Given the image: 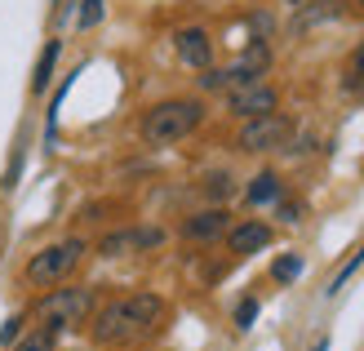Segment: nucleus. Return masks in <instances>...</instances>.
Returning a JSON list of instances; mask_svg holds the SVG:
<instances>
[{
  "mask_svg": "<svg viewBox=\"0 0 364 351\" xmlns=\"http://www.w3.org/2000/svg\"><path fill=\"white\" fill-rule=\"evenodd\" d=\"M160 316H165L160 293H129L120 303H107L94 316V325H89V334H94L98 347H129L138 338H147L160 325Z\"/></svg>",
  "mask_w": 364,
  "mask_h": 351,
  "instance_id": "f257e3e1",
  "label": "nucleus"
},
{
  "mask_svg": "<svg viewBox=\"0 0 364 351\" xmlns=\"http://www.w3.org/2000/svg\"><path fill=\"white\" fill-rule=\"evenodd\" d=\"M18 329H23V316H9L5 325H0V342H14V338H18Z\"/></svg>",
  "mask_w": 364,
  "mask_h": 351,
  "instance_id": "6ab92c4d",
  "label": "nucleus"
},
{
  "mask_svg": "<svg viewBox=\"0 0 364 351\" xmlns=\"http://www.w3.org/2000/svg\"><path fill=\"white\" fill-rule=\"evenodd\" d=\"M102 5H107V0H80V18H76L80 31H89V27L102 23Z\"/></svg>",
  "mask_w": 364,
  "mask_h": 351,
  "instance_id": "dca6fc26",
  "label": "nucleus"
},
{
  "mask_svg": "<svg viewBox=\"0 0 364 351\" xmlns=\"http://www.w3.org/2000/svg\"><path fill=\"white\" fill-rule=\"evenodd\" d=\"M280 218H284V223H298V205H294V200H284V205H280Z\"/></svg>",
  "mask_w": 364,
  "mask_h": 351,
  "instance_id": "aec40b11",
  "label": "nucleus"
},
{
  "mask_svg": "<svg viewBox=\"0 0 364 351\" xmlns=\"http://www.w3.org/2000/svg\"><path fill=\"white\" fill-rule=\"evenodd\" d=\"M200 187H205L209 200H227V196H231V174L213 169V174H205V182H200Z\"/></svg>",
  "mask_w": 364,
  "mask_h": 351,
  "instance_id": "4468645a",
  "label": "nucleus"
},
{
  "mask_svg": "<svg viewBox=\"0 0 364 351\" xmlns=\"http://www.w3.org/2000/svg\"><path fill=\"white\" fill-rule=\"evenodd\" d=\"M14 351H58V334H49V329H36V334L18 338Z\"/></svg>",
  "mask_w": 364,
  "mask_h": 351,
  "instance_id": "ddd939ff",
  "label": "nucleus"
},
{
  "mask_svg": "<svg viewBox=\"0 0 364 351\" xmlns=\"http://www.w3.org/2000/svg\"><path fill=\"white\" fill-rule=\"evenodd\" d=\"M271 276H276L280 285L298 281V276H302V258H298V253H284V258H276V267H271Z\"/></svg>",
  "mask_w": 364,
  "mask_h": 351,
  "instance_id": "2eb2a0df",
  "label": "nucleus"
},
{
  "mask_svg": "<svg viewBox=\"0 0 364 351\" xmlns=\"http://www.w3.org/2000/svg\"><path fill=\"white\" fill-rule=\"evenodd\" d=\"M173 49H178V58L187 63V67H200V71H205L209 58H213L209 31H200V27H182V31L173 36Z\"/></svg>",
  "mask_w": 364,
  "mask_h": 351,
  "instance_id": "6e6552de",
  "label": "nucleus"
},
{
  "mask_svg": "<svg viewBox=\"0 0 364 351\" xmlns=\"http://www.w3.org/2000/svg\"><path fill=\"white\" fill-rule=\"evenodd\" d=\"M227 227H231V214L213 205V209H200V214H191L187 223H182V236H187V240H200V245H205V240L227 236Z\"/></svg>",
  "mask_w": 364,
  "mask_h": 351,
  "instance_id": "0eeeda50",
  "label": "nucleus"
},
{
  "mask_svg": "<svg viewBox=\"0 0 364 351\" xmlns=\"http://www.w3.org/2000/svg\"><path fill=\"white\" fill-rule=\"evenodd\" d=\"M200 120H205V103L200 98H169L156 103L147 116H142V142L151 147H173L187 134H196Z\"/></svg>",
  "mask_w": 364,
  "mask_h": 351,
  "instance_id": "f03ea898",
  "label": "nucleus"
},
{
  "mask_svg": "<svg viewBox=\"0 0 364 351\" xmlns=\"http://www.w3.org/2000/svg\"><path fill=\"white\" fill-rule=\"evenodd\" d=\"M280 174H271V169H262L258 178L249 182V192H245V200L249 205H271V200H280Z\"/></svg>",
  "mask_w": 364,
  "mask_h": 351,
  "instance_id": "9b49d317",
  "label": "nucleus"
},
{
  "mask_svg": "<svg viewBox=\"0 0 364 351\" xmlns=\"http://www.w3.org/2000/svg\"><path fill=\"white\" fill-rule=\"evenodd\" d=\"M129 249H138V231H112V236L98 245L102 258H120V253H129Z\"/></svg>",
  "mask_w": 364,
  "mask_h": 351,
  "instance_id": "f8f14e48",
  "label": "nucleus"
},
{
  "mask_svg": "<svg viewBox=\"0 0 364 351\" xmlns=\"http://www.w3.org/2000/svg\"><path fill=\"white\" fill-rule=\"evenodd\" d=\"M284 5H294V9H306V5H316V0H284Z\"/></svg>",
  "mask_w": 364,
  "mask_h": 351,
  "instance_id": "412c9836",
  "label": "nucleus"
},
{
  "mask_svg": "<svg viewBox=\"0 0 364 351\" xmlns=\"http://www.w3.org/2000/svg\"><path fill=\"white\" fill-rule=\"evenodd\" d=\"M80 258H85V240L80 236L58 240V245H45L41 253H31V263H27V285H36V289L63 285L67 276L80 267Z\"/></svg>",
  "mask_w": 364,
  "mask_h": 351,
  "instance_id": "20e7f679",
  "label": "nucleus"
},
{
  "mask_svg": "<svg viewBox=\"0 0 364 351\" xmlns=\"http://www.w3.org/2000/svg\"><path fill=\"white\" fill-rule=\"evenodd\" d=\"M360 53H364V49H360Z\"/></svg>",
  "mask_w": 364,
  "mask_h": 351,
  "instance_id": "4be33fe9",
  "label": "nucleus"
},
{
  "mask_svg": "<svg viewBox=\"0 0 364 351\" xmlns=\"http://www.w3.org/2000/svg\"><path fill=\"white\" fill-rule=\"evenodd\" d=\"M89 311H94V289L67 285V289H53L36 303V320H41V329H49V334H67V329L89 320Z\"/></svg>",
  "mask_w": 364,
  "mask_h": 351,
  "instance_id": "7ed1b4c3",
  "label": "nucleus"
},
{
  "mask_svg": "<svg viewBox=\"0 0 364 351\" xmlns=\"http://www.w3.org/2000/svg\"><path fill=\"white\" fill-rule=\"evenodd\" d=\"M289 134H294V125H289V116L280 112H267V116H253L245 120L240 129V152H280V147L289 142Z\"/></svg>",
  "mask_w": 364,
  "mask_h": 351,
  "instance_id": "39448f33",
  "label": "nucleus"
},
{
  "mask_svg": "<svg viewBox=\"0 0 364 351\" xmlns=\"http://www.w3.org/2000/svg\"><path fill=\"white\" fill-rule=\"evenodd\" d=\"M360 263H364V245H360V253H355V258H351V263H347V267H342V271H338V276H333V285H329V293H338V289H342V285H347V281H351V271H355V267H360Z\"/></svg>",
  "mask_w": 364,
  "mask_h": 351,
  "instance_id": "a211bd4d",
  "label": "nucleus"
},
{
  "mask_svg": "<svg viewBox=\"0 0 364 351\" xmlns=\"http://www.w3.org/2000/svg\"><path fill=\"white\" fill-rule=\"evenodd\" d=\"M227 245H231V253L249 258V253H258V249L271 245V227H267V223H253V218H245V223L227 227Z\"/></svg>",
  "mask_w": 364,
  "mask_h": 351,
  "instance_id": "1a4fd4ad",
  "label": "nucleus"
},
{
  "mask_svg": "<svg viewBox=\"0 0 364 351\" xmlns=\"http://www.w3.org/2000/svg\"><path fill=\"white\" fill-rule=\"evenodd\" d=\"M58 53H63V45H58V41H49V45L41 49V58H36V71H31V94H45V89H49Z\"/></svg>",
  "mask_w": 364,
  "mask_h": 351,
  "instance_id": "9d476101",
  "label": "nucleus"
},
{
  "mask_svg": "<svg viewBox=\"0 0 364 351\" xmlns=\"http://www.w3.org/2000/svg\"><path fill=\"white\" fill-rule=\"evenodd\" d=\"M253 320H258V298H245L240 307H235V325H240V329H249Z\"/></svg>",
  "mask_w": 364,
  "mask_h": 351,
  "instance_id": "f3484780",
  "label": "nucleus"
},
{
  "mask_svg": "<svg viewBox=\"0 0 364 351\" xmlns=\"http://www.w3.org/2000/svg\"><path fill=\"white\" fill-rule=\"evenodd\" d=\"M276 89L262 85V80H253V85H240V89H227V112L231 116H240V120H253V116H267V112H276Z\"/></svg>",
  "mask_w": 364,
  "mask_h": 351,
  "instance_id": "423d86ee",
  "label": "nucleus"
}]
</instances>
